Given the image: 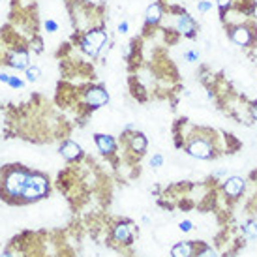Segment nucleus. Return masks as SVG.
<instances>
[{
  "mask_svg": "<svg viewBox=\"0 0 257 257\" xmlns=\"http://www.w3.org/2000/svg\"><path fill=\"white\" fill-rule=\"evenodd\" d=\"M250 116L257 122V101H253V103L250 105Z\"/></svg>",
  "mask_w": 257,
  "mask_h": 257,
  "instance_id": "28",
  "label": "nucleus"
},
{
  "mask_svg": "<svg viewBox=\"0 0 257 257\" xmlns=\"http://www.w3.org/2000/svg\"><path fill=\"white\" fill-rule=\"evenodd\" d=\"M229 38L235 45L248 49V47H253L257 36L255 29L250 27L248 23H236V25H229Z\"/></svg>",
  "mask_w": 257,
  "mask_h": 257,
  "instance_id": "2",
  "label": "nucleus"
},
{
  "mask_svg": "<svg viewBox=\"0 0 257 257\" xmlns=\"http://www.w3.org/2000/svg\"><path fill=\"white\" fill-rule=\"evenodd\" d=\"M164 6L160 4V2H152L149 8H147V12H145V23L149 25V27H156L158 23L164 19Z\"/></svg>",
  "mask_w": 257,
  "mask_h": 257,
  "instance_id": "9",
  "label": "nucleus"
},
{
  "mask_svg": "<svg viewBox=\"0 0 257 257\" xmlns=\"http://www.w3.org/2000/svg\"><path fill=\"white\" fill-rule=\"evenodd\" d=\"M42 72H40V68L38 66H32V68H27V79H29L30 83H36L38 79H40Z\"/></svg>",
  "mask_w": 257,
  "mask_h": 257,
  "instance_id": "18",
  "label": "nucleus"
},
{
  "mask_svg": "<svg viewBox=\"0 0 257 257\" xmlns=\"http://www.w3.org/2000/svg\"><path fill=\"white\" fill-rule=\"evenodd\" d=\"M244 188H246V180H244L242 177H238V175L229 177V179H225V182H223V193L227 195L229 199H238V197L242 195Z\"/></svg>",
  "mask_w": 257,
  "mask_h": 257,
  "instance_id": "8",
  "label": "nucleus"
},
{
  "mask_svg": "<svg viewBox=\"0 0 257 257\" xmlns=\"http://www.w3.org/2000/svg\"><path fill=\"white\" fill-rule=\"evenodd\" d=\"M109 42L107 38V32L103 29H90L85 32V36L81 38V42H79V45H81V49H83V53L85 55H88V57H100L101 49L105 47V43Z\"/></svg>",
  "mask_w": 257,
  "mask_h": 257,
  "instance_id": "1",
  "label": "nucleus"
},
{
  "mask_svg": "<svg viewBox=\"0 0 257 257\" xmlns=\"http://www.w3.org/2000/svg\"><path fill=\"white\" fill-rule=\"evenodd\" d=\"M113 238L114 240H118V242H130V238H132V231H130L128 223H118L113 231Z\"/></svg>",
  "mask_w": 257,
  "mask_h": 257,
  "instance_id": "15",
  "label": "nucleus"
},
{
  "mask_svg": "<svg viewBox=\"0 0 257 257\" xmlns=\"http://www.w3.org/2000/svg\"><path fill=\"white\" fill-rule=\"evenodd\" d=\"M45 29H47V32H57V30H58L57 21H53V19H47V21H45Z\"/></svg>",
  "mask_w": 257,
  "mask_h": 257,
  "instance_id": "23",
  "label": "nucleus"
},
{
  "mask_svg": "<svg viewBox=\"0 0 257 257\" xmlns=\"http://www.w3.org/2000/svg\"><path fill=\"white\" fill-rule=\"evenodd\" d=\"M29 179H30V175L27 171L14 169V171L6 177V180H4V190H6L8 195L19 197V195H23V190L29 184Z\"/></svg>",
  "mask_w": 257,
  "mask_h": 257,
  "instance_id": "4",
  "label": "nucleus"
},
{
  "mask_svg": "<svg viewBox=\"0 0 257 257\" xmlns=\"http://www.w3.org/2000/svg\"><path fill=\"white\" fill-rule=\"evenodd\" d=\"M180 231H184V233H188V231H192L193 229V225H192V221L190 220H184V221H180Z\"/></svg>",
  "mask_w": 257,
  "mask_h": 257,
  "instance_id": "25",
  "label": "nucleus"
},
{
  "mask_svg": "<svg viewBox=\"0 0 257 257\" xmlns=\"http://www.w3.org/2000/svg\"><path fill=\"white\" fill-rule=\"evenodd\" d=\"M197 30H199V25L193 19L192 15L184 12V10H177V15H175V32L182 38H195L197 36Z\"/></svg>",
  "mask_w": 257,
  "mask_h": 257,
  "instance_id": "5",
  "label": "nucleus"
},
{
  "mask_svg": "<svg viewBox=\"0 0 257 257\" xmlns=\"http://www.w3.org/2000/svg\"><path fill=\"white\" fill-rule=\"evenodd\" d=\"M85 103L90 109H98L103 107L109 103V94L105 88L101 86H88L85 92Z\"/></svg>",
  "mask_w": 257,
  "mask_h": 257,
  "instance_id": "7",
  "label": "nucleus"
},
{
  "mask_svg": "<svg viewBox=\"0 0 257 257\" xmlns=\"http://www.w3.org/2000/svg\"><path fill=\"white\" fill-rule=\"evenodd\" d=\"M197 257H220V255H218L212 248H205V250H201L199 253H197Z\"/></svg>",
  "mask_w": 257,
  "mask_h": 257,
  "instance_id": "22",
  "label": "nucleus"
},
{
  "mask_svg": "<svg viewBox=\"0 0 257 257\" xmlns=\"http://www.w3.org/2000/svg\"><path fill=\"white\" fill-rule=\"evenodd\" d=\"M8 85L14 86V88H21L23 81H21V79H17V77H10V83H8Z\"/></svg>",
  "mask_w": 257,
  "mask_h": 257,
  "instance_id": "27",
  "label": "nucleus"
},
{
  "mask_svg": "<svg viewBox=\"0 0 257 257\" xmlns=\"http://www.w3.org/2000/svg\"><path fill=\"white\" fill-rule=\"evenodd\" d=\"M96 145H98V150H100L101 154H111L114 152L116 149V143H114V139L107 134H96Z\"/></svg>",
  "mask_w": 257,
  "mask_h": 257,
  "instance_id": "10",
  "label": "nucleus"
},
{
  "mask_svg": "<svg viewBox=\"0 0 257 257\" xmlns=\"http://www.w3.org/2000/svg\"><path fill=\"white\" fill-rule=\"evenodd\" d=\"M2 257H14V255H12L10 251H6V253H2Z\"/></svg>",
  "mask_w": 257,
  "mask_h": 257,
  "instance_id": "30",
  "label": "nucleus"
},
{
  "mask_svg": "<svg viewBox=\"0 0 257 257\" xmlns=\"http://www.w3.org/2000/svg\"><path fill=\"white\" fill-rule=\"evenodd\" d=\"M128 29H130L128 21H120V23H118V27H116V30H118L120 34H126V32H128Z\"/></svg>",
  "mask_w": 257,
  "mask_h": 257,
  "instance_id": "26",
  "label": "nucleus"
},
{
  "mask_svg": "<svg viewBox=\"0 0 257 257\" xmlns=\"http://www.w3.org/2000/svg\"><path fill=\"white\" fill-rule=\"evenodd\" d=\"M128 143H130V149L134 150V152H139V154H143L145 150H147V147H149L147 137L143 134H139V132H136V134H132L128 137Z\"/></svg>",
  "mask_w": 257,
  "mask_h": 257,
  "instance_id": "11",
  "label": "nucleus"
},
{
  "mask_svg": "<svg viewBox=\"0 0 257 257\" xmlns=\"http://www.w3.org/2000/svg\"><path fill=\"white\" fill-rule=\"evenodd\" d=\"M210 10H212V2L210 0H199L197 2V12L199 14H208Z\"/></svg>",
  "mask_w": 257,
  "mask_h": 257,
  "instance_id": "20",
  "label": "nucleus"
},
{
  "mask_svg": "<svg viewBox=\"0 0 257 257\" xmlns=\"http://www.w3.org/2000/svg\"><path fill=\"white\" fill-rule=\"evenodd\" d=\"M60 154L64 160L68 162H73V160H77L81 156V147L77 143H73V141H66L62 147H60Z\"/></svg>",
  "mask_w": 257,
  "mask_h": 257,
  "instance_id": "12",
  "label": "nucleus"
},
{
  "mask_svg": "<svg viewBox=\"0 0 257 257\" xmlns=\"http://www.w3.org/2000/svg\"><path fill=\"white\" fill-rule=\"evenodd\" d=\"M255 66H257V55H255Z\"/></svg>",
  "mask_w": 257,
  "mask_h": 257,
  "instance_id": "31",
  "label": "nucleus"
},
{
  "mask_svg": "<svg viewBox=\"0 0 257 257\" xmlns=\"http://www.w3.org/2000/svg\"><path fill=\"white\" fill-rule=\"evenodd\" d=\"M162 165H164V156H162V154H154V156L150 158V167L158 169V167H162Z\"/></svg>",
  "mask_w": 257,
  "mask_h": 257,
  "instance_id": "21",
  "label": "nucleus"
},
{
  "mask_svg": "<svg viewBox=\"0 0 257 257\" xmlns=\"http://www.w3.org/2000/svg\"><path fill=\"white\" fill-rule=\"evenodd\" d=\"M10 66H12V68H17V70L29 68V53L25 49L15 51L14 55L10 57Z\"/></svg>",
  "mask_w": 257,
  "mask_h": 257,
  "instance_id": "13",
  "label": "nucleus"
},
{
  "mask_svg": "<svg viewBox=\"0 0 257 257\" xmlns=\"http://www.w3.org/2000/svg\"><path fill=\"white\" fill-rule=\"evenodd\" d=\"M199 51H193V49H190V51H184L182 53V58H184L186 62H197L199 60Z\"/></svg>",
  "mask_w": 257,
  "mask_h": 257,
  "instance_id": "19",
  "label": "nucleus"
},
{
  "mask_svg": "<svg viewBox=\"0 0 257 257\" xmlns=\"http://www.w3.org/2000/svg\"><path fill=\"white\" fill-rule=\"evenodd\" d=\"M0 81L2 83H10V75L8 73H0Z\"/></svg>",
  "mask_w": 257,
  "mask_h": 257,
  "instance_id": "29",
  "label": "nucleus"
},
{
  "mask_svg": "<svg viewBox=\"0 0 257 257\" xmlns=\"http://www.w3.org/2000/svg\"><path fill=\"white\" fill-rule=\"evenodd\" d=\"M32 47H34V51H36V53H42V51H43L42 38H34V40H32Z\"/></svg>",
  "mask_w": 257,
  "mask_h": 257,
  "instance_id": "24",
  "label": "nucleus"
},
{
  "mask_svg": "<svg viewBox=\"0 0 257 257\" xmlns=\"http://www.w3.org/2000/svg\"><path fill=\"white\" fill-rule=\"evenodd\" d=\"M47 188H49V184H47L45 177H42V175H30L29 184L23 190L21 197L25 201H36L47 193Z\"/></svg>",
  "mask_w": 257,
  "mask_h": 257,
  "instance_id": "6",
  "label": "nucleus"
},
{
  "mask_svg": "<svg viewBox=\"0 0 257 257\" xmlns=\"http://www.w3.org/2000/svg\"><path fill=\"white\" fill-rule=\"evenodd\" d=\"M186 152L192 158H197V160H210V158L216 156V147L208 137L197 136L188 143Z\"/></svg>",
  "mask_w": 257,
  "mask_h": 257,
  "instance_id": "3",
  "label": "nucleus"
},
{
  "mask_svg": "<svg viewBox=\"0 0 257 257\" xmlns=\"http://www.w3.org/2000/svg\"><path fill=\"white\" fill-rule=\"evenodd\" d=\"M193 255V244L192 242H179L173 246L171 257H192Z\"/></svg>",
  "mask_w": 257,
  "mask_h": 257,
  "instance_id": "14",
  "label": "nucleus"
},
{
  "mask_svg": "<svg viewBox=\"0 0 257 257\" xmlns=\"http://www.w3.org/2000/svg\"><path fill=\"white\" fill-rule=\"evenodd\" d=\"M242 231H244V235L248 236V238H251V240L257 238V221H246Z\"/></svg>",
  "mask_w": 257,
  "mask_h": 257,
  "instance_id": "17",
  "label": "nucleus"
},
{
  "mask_svg": "<svg viewBox=\"0 0 257 257\" xmlns=\"http://www.w3.org/2000/svg\"><path fill=\"white\" fill-rule=\"evenodd\" d=\"M233 4H235V0H216V6H218V10H220L221 19L227 15V12L233 8Z\"/></svg>",
  "mask_w": 257,
  "mask_h": 257,
  "instance_id": "16",
  "label": "nucleus"
}]
</instances>
